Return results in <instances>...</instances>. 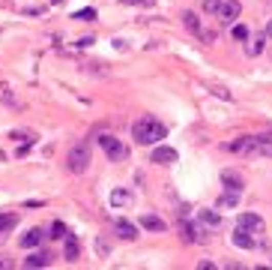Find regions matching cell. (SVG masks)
Returning a JSON list of instances; mask_svg holds the SVG:
<instances>
[{"label":"cell","instance_id":"cell-32","mask_svg":"<svg viewBox=\"0 0 272 270\" xmlns=\"http://www.w3.org/2000/svg\"><path fill=\"white\" fill-rule=\"evenodd\" d=\"M266 255H269V261H272V243H266Z\"/></svg>","mask_w":272,"mask_h":270},{"label":"cell","instance_id":"cell-33","mask_svg":"<svg viewBox=\"0 0 272 270\" xmlns=\"http://www.w3.org/2000/svg\"><path fill=\"white\" fill-rule=\"evenodd\" d=\"M266 36H272V21H269V27H266Z\"/></svg>","mask_w":272,"mask_h":270},{"label":"cell","instance_id":"cell-14","mask_svg":"<svg viewBox=\"0 0 272 270\" xmlns=\"http://www.w3.org/2000/svg\"><path fill=\"white\" fill-rule=\"evenodd\" d=\"M239 198H242V189H227V192L216 201V207H219V210H224V207H237Z\"/></svg>","mask_w":272,"mask_h":270},{"label":"cell","instance_id":"cell-9","mask_svg":"<svg viewBox=\"0 0 272 270\" xmlns=\"http://www.w3.org/2000/svg\"><path fill=\"white\" fill-rule=\"evenodd\" d=\"M180 237H183V243H204L206 240V234L201 228H195V225H188V222L180 225Z\"/></svg>","mask_w":272,"mask_h":270},{"label":"cell","instance_id":"cell-1","mask_svg":"<svg viewBox=\"0 0 272 270\" xmlns=\"http://www.w3.org/2000/svg\"><path fill=\"white\" fill-rule=\"evenodd\" d=\"M165 135H168V126L162 123L159 117H153V114L138 117L135 126H132V138H135L138 144H159Z\"/></svg>","mask_w":272,"mask_h":270},{"label":"cell","instance_id":"cell-19","mask_svg":"<svg viewBox=\"0 0 272 270\" xmlns=\"http://www.w3.org/2000/svg\"><path fill=\"white\" fill-rule=\"evenodd\" d=\"M111 204H114V207L132 204V192H129V189H114V192H111Z\"/></svg>","mask_w":272,"mask_h":270},{"label":"cell","instance_id":"cell-17","mask_svg":"<svg viewBox=\"0 0 272 270\" xmlns=\"http://www.w3.org/2000/svg\"><path fill=\"white\" fill-rule=\"evenodd\" d=\"M221 183L227 189H242V174L239 171H221Z\"/></svg>","mask_w":272,"mask_h":270},{"label":"cell","instance_id":"cell-34","mask_svg":"<svg viewBox=\"0 0 272 270\" xmlns=\"http://www.w3.org/2000/svg\"><path fill=\"white\" fill-rule=\"evenodd\" d=\"M51 3H63V0H51Z\"/></svg>","mask_w":272,"mask_h":270},{"label":"cell","instance_id":"cell-6","mask_svg":"<svg viewBox=\"0 0 272 270\" xmlns=\"http://www.w3.org/2000/svg\"><path fill=\"white\" fill-rule=\"evenodd\" d=\"M239 12H242L239 0H219V6H216V18H221V21H234V18H239Z\"/></svg>","mask_w":272,"mask_h":270},{"label":"cell","instance_id":"cell-5","mask_svg":"<svg viewBox=\"0 0 272 270\" xmlns=\"http://www.w3.org/2000/svg\"><path fill=\"white\" fill-rule=\"evenodd\" d=\"M227 150L230 153H239V156H251V153H257V138L255 135H242V138L227 144Z\"/></svg>","mask_w":272,"mask_h":270},{"label":"cell","instance_id":"cell-16","mask_svg":"<svg viewBox=\"0 0 272 270\" xmlns=\"http://www.w3.org/2000/svg\"><path fill=\"white\" fill-rule=\"evenodd\" d=\"M183 24H186V30H191L195 36H204V27H201V18L195 15V12H183Z\"/></svg>","mask_w":272,"mask_h":270},{"label":"cell","instance_id":"cell-26","mask_svg":"<svg viewBox=\"0 0 272 270\" xmlns=\"http://www.w3.org/2000/svg\"><path fill=\"white\" fill-rule=\"evenodd\" d=\"M87 72H93V75H108L105 63H87Z\"/></svg>","mask_w":272,"mask_h":270},{"label":"cell","instance_id":"cell-22","mask_svg":"<svg viewBox=\"0 0 272 270\" xmlns=\"http://www.w3.org/2000/svg\"><path fill=\"white\" fill-rule=\"evenodd\" d=\"M15 222H18L15 213H0V234H3V231H12V228H15Z\"/></svg>","mask_w":272,"mask_h":270},{"label":"cell","instance_id":"cell-8","mask_svg":"<svg viewBox=\"0 0 272 270\" xmlns=\"http://www.w3.org/2000/svg\"><path fill=\"white\" fill-rule=\"evenodd\" d=\"M177 159H180V156H177V150L168 147V144H159V147L153 150V156H150V162H156V165H173Z\"/></svg>","mask_w":272,"mask_h":270},{"label":"cell","instance_id":"cell-28","mask_svg":"<svg viewBox=\"0 0 272 270\" xmlns=\"http://www.w3.org/2000/svg\"><path fill=\"white\" fill-rule=\"evenodd\" d=\"M209 93H212V96H219V99H230V93H227L224 87H209Z\"/></svg>","mask_w":272,"mask_h":270},{"label":"cell","instance_id":"cell-3","mask_svg":"<svg viewBox=\"0 0 272 270\" xmlns=\"http://www.w3.org/2000/svg\"><path fill=\"white\" fill-rule=\"evenodd\" d=\"M99 144H102V150L108 153L111 162H123L129 156V147L120 141V138H114V135H99Z\"/></svg>","mask_w":272,"mask_h":270},{"label":"cell","instance_id":"cell-7","mask_svg":"<svg viewBox=\"0 0 272 270\" xmlns=\"http://www.w3.org/2000/svg\"><path fill=\"white\" fill-rule=\"evenodd\" d=\"M237 225L239 228H245V231H251V234H263V228H266L263 216H257V213H239Z\"/></svg>","mask_w":272,"mask_h":270},{"label":"cell","instance_id":"cell-12","mask_svg":"<svg viewBox=\"0 0 272 270\" xmlns=\"http://www.w3.org/2000/svg\"><path fill=\"white\" fill-rule=\"evenodd\" d=\"M138 222H141V228H147V231H165V219L156 216V213H144Z\"/></svg>","mask_w":272,"mask_h":270},{"label":"cell","instance_id":"cell-20","mask_svg":"<svg viewBox=\"0 0 272 270\" xmlns=\"http://www.w3.org/2000/svg\"><path fill=\"white\" fill-rule=\"evenodd\" d=\"M263 45H266V36H263V33H257L255 39H251V42L245 45V54H248V57H257V54L263 51Z\"/></svg>","mask_w":272,"mask_h":270},{"label":"cell","instance_id":"cell-31","mask_svg":"<svg viewBox=\"0 0 272 270\" xmlns=\"http://www.w3.org/2000/svg\"><path fill=\"white\" fill-rule=\"evenodd\" d=\"M9 267V261H6V258H0V270H6Z\"/></svg>","mask_w":272,"mask_h":270},{"label":"cell","instance_id":"cell-15","mask_svg":"<svg viewBox=\"0 0 272 270\" xmlns=\"http://www.w3.org/2000/svg\"><path fill=\"white\" fill-rule=\"evenodd\" d=\"M78 255H81V246H78V240L66 234V246H63V258L66 261H78Z\"/></svg>","mask_w":272,"mask_h":270},{"label":"cell","instance_id":"cell-30","mask_svg":"<svg viewBox=\"0 0 272 270\" xmlns=\"http://www.w3.org/2000/svg\"><path fill=\"white\" fill-rule=\"evenodd\" d=\"M126 3H132V6H141V3H147V0H126Z\"/></svg>","mask_w":272,"mask_h":270},{"label":"cell","instance_id":"cell-27","mask_svg":"<svg viewBox=\"0 0 272 270\" xmlns=\"http://www.w3.org/2000/svg\"><path fill=\"white\" fill-rule=\"evenodd\" d=\"M216 6H219V0H204V12L206 15H216Z\"/></svg>","mask_w":272,"mask_h":270},{"label":"cell","instance_id":"cell-13","mask_svg":"<svg viewBox=\"0 0 272 270\" xmlns=\"http://www.w3.org/2000/svg\"><path fill=\"white\" fill-rule=\"evenodd\" d=\"M45 237H48V234L42 231V228H30V231L21 237V246H24V249H33V246H39Z\"/></svg>","mask_w":272,"mask_h":270},{"label":"cell","instance_id":"cell-18","mask_svg":"<svg viewBox=\"0 0 272 270\" xmlns=\"http://www.w3.org/2000/svg\"><path fill=\"white\" fill-rule=\"evenodd\" d=\"M255 138H257V153L272 156V132H263V135H255Z\"/></svg>","mask_w":272,"mask_h":270},{"label":"cell","instance_id":"cell-29","mask_svg":"<svg viewBox=\"0 0 272 270\" xmlns=\"http://www.w3.org/2000/svg\"><path fill=\"white\" fill-rule=\"evenodd\" d=\"M96 249H99V255H108V243L105 240H96Z\"/></svg>","mask_w":272,"mask_h":270},{"label":"cell","instance_id":"cell-21","mask_svg":"<svg viewBox=\"0 0 272 270\" xmlns=\"http://www.w3.org/2000/svg\"><path fill=\"white\" fill-rule=\"evenodd\" d=\"M201 225H206V228H219L221 216L216 213V210H201Z\"/></svg>","mask_w":272,"mask_h":270},{"label":"cell","instance_id":"cell-10","mask_svg":"<svg viewBox=\"0 0 272 270\" xmlns=\"http://www.w3.org/2000/svg\"><path fill=\"white\" fill-rule=\"evenodd\" d=\"M114 231H117L123 240H138V225H132L129 219H114Z\"/></svg>","mask_w":272,"mask_h":270},{"label":"cell","instance_id":"cell-4","mask_svg":"<svg viewBox=\"0 0 272 270\" xmlns=\"http://www.w3.org/2000/svg\"><path fill=\"white\" fill-rule=\"evenodd\" d=\"M230 243L239 246V249H257L260 246V234H251V231H245V228L237 225V231L230 234Z\"/></svg>","mask_w":272,"mask_h":270},{"label":"cell","instance_id":"cell-2","mask_svg":"<svg viewBox=\"0 0 272 270\" xmlns=\"http://www.w3.org/2000/svg\"><path fill=\"white\" fill-rule=\"evenodd\" d=\"M90 162H93V153H90V144L87 141H78L72 150H69L66 156V168L72 174H84L87 168H90Z\"/></svg>","mask_w":272,"mask_h":270},{"label":"cell","instance_id":"cell-23","mask_svg":"<svg viewBox=\"0 0 272 270\" xmlns=\"http://www.w3.org/2000/svg\"><path fill=\"white\" fill-rule=\"evenodd\" d=\"M75 21H96V9H81V12H75Z\"/></svg>","mask_w":272,"mask_h":270},{"label":"cell","instance_id":"cell-11","mask_svg":"<svg viewBox=\"0 0 272 270\" xmlns=\"http://www.w3.org/2000/svg\"><path fill=\"white\" fill-rule=\"evenodd\" d=\"M48 264H51V255H48V252H30V255L24 258V267H30V270L48 267Z\"/></svg>","mask_w":272,"mask_h":270},{"label":"cell","instance_id":"cell-25","mask_svg":"<svg viewBox=\"0 0 272 270\" xmlns=\"http://www.w3.org/2000/svg\"><path fill=\"white\" fill-rule=\"evenodd\" d=\"M66 225H63V222H54L51 225V237H66Z\"/></svg>","mask_w":272,"mask_h":270},{"label":"cell","instance_id":"cell-24","mask_svg":"<svg viewBox=\"0 0 272 270\" xmlns=\"http://www.w3.org/2000/svg\"><path fill=\"white\" fill-rule=\"evenodd\" d=\"M234 39H248V27L245 24H234Z\"/></svg>","mask_w":272,"mask_h":270}]
</instances>
